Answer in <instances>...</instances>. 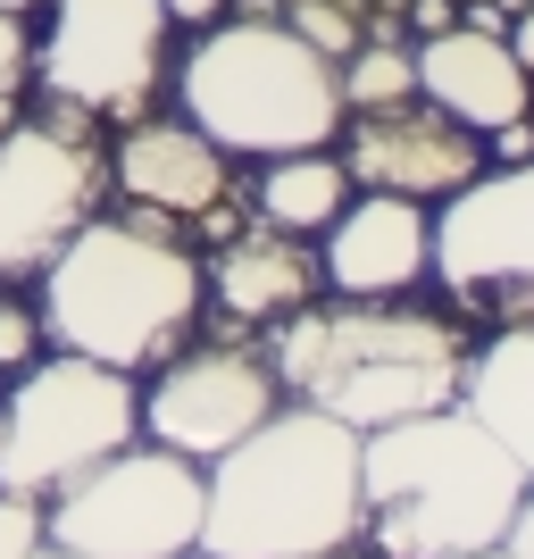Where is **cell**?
Here are the masks:
<instances>
[{
  "mask_svg": "<svg viewBox=\"0 0 534 559\" xmlns=\"http://www.w3.org/2000/svg\"><path fill=\"white\" fill-rule=\"evenodd\" d=\"M526 467L467 401L359 435V535L376 559H460L510 535Z\"/></svg>",
  "mask_w": 534,
  "mask_h": 559,
  "instance_id": "obj_1",
  "label": "cell"
},
{
  "mask_svg": "<svg viewBox=\"0 0 534 559\" xmlns=\"http://www.w3.org/2000/svg\"><path fill=\"white\" fill-rule=\"evenodd\" d=\"M467 334L460 318H442V309H410L393 301H301L293 318H276V343H268V368H276L284 401H301V409H325V418L376 426L393 418H418V409H442V401H460L467 384Z\"/></svg>",
  "mask_w": 534,
  "mask_h": 559,
  "instance_id": "obj_2",
  "label": "cell"
},
{
  "mask_svg": "<svg viewBox=\"0 0 534 559\" xmlns=\"http://www.w3.org/2000/svg\"><path fill=\"white\" fill-rule=\"evenodd\" d=\"M359 543V426L325 409H268L210 460L201 551L217 559H334Z\"/></svg>",
  "mask_w": 534,
  "mask_h": 559,
  "instance_id": "obj_3",
  "label": "cell"
},
{
  "mask_svg": "<svg viewBox=\"0 0 534 559\" xmlns=\"http://www.w3.org/2000/svg\"><path fill=\"white\" fill-rule=\"evenodd\" d=\"M210 284L201 259L176 242V217H84V226L43 259V334L59 350H84L100 368H151L185 343V326L201 318Z\"/></svg>",
  "mask_w": 534,
  "mask_h": 559,
  "instance_id": "obj_4",
  "label": "cell"
},
{
  "mask_svg": "<svg viewBox=\"0 0 534 559\" xmlns=\"http://www.w3.org/2000/svg\"><path fill=\"white\" fill-rule=\"evenodd\" d=\"M185 117L217 151L276 159V151H325L343 134V75L309 50L284 17H234L185 50L176 68Z\"/></svg>",
  "mask_w": 534,
  "mask_h": 559,
  "instance_id": "obj_5",
  "label": "cell"
},
{
  "mask_svg": "<svg viewBox=\"0 0 534 559\" xmlns=\"http://www.w3.org/2000/svg\"><path fill=\"white\" fill-rule=\"evenodd\" d=\"M134 435H142V393L126 368H100L84 350L25 359L17 384L0 393V492L50 501Z\"/></svg>",
  "mask_w": 534,
  "mask_h": 559,
  "instance_id": "obj_6",
  "label": "cell"
},
{
  "mask_svg": "<svg viewBox=\"0 0 534 559\" xmlns=\"http://www.w3.org/2000/svg\"><path fill=\"white\" fill-rule=\"evenodd\" d=\"M201 501H210V467L167 443H126L75 485L50 492L43 535L84 559H176L201 543Z\"/></svg>",
  "mask_w": 534,
  "mask_h": 559,
  "instance_id": "obj_7",
  "label": "cell"
},
{
  "mask_svg": "<svg viewBox=\"0 0 534 559\" xmlns=\"http://www.w3.org/2000/svg\"><path fill=\"white\" fill-rule=\"evenodd\" d=\"M435 276L460 309L534 318V159L485 167L476 185L435 201Z\"/></svg>",
  "mask_w": 534,
  "mask_h": 559,
  "instance_id": "obj_8",
  "label": "cell"
},
{
  "mask_svg": "<svg viewBox=\"0 0 534 559\" xmlns=\"http://www.w3.org/2000/svg\"><path fill=\"white\" fill-rule=\"evenodd\" d=\"M167 9L159 0H59L34 50L43 93L93 117H134L167 75Z\"/></svg>",
  "mask_w": 534,
  "mask_h": 559,
  "instance_id": "obj_9",
  "label": "cell"
},
{
  "mask_svg": "<svg viewBox=\"0 0 534 559\" xmlns=\"http://www.w3.org/2000/svg\"><path fill=\"white\" fill-rule=\"evenodd\" d=\"M100 159L68 117L0 134V276H43V259L100 210Z\"/></svg>",
  "mask_w": 534,
  "mask_h": 559,
  "instance_id": "obj_10",
  "label": "cell"
},
{
  "mask_svg": "<svg viewBox=\"0 0 534 559\" xmlns=\"http://www.w3.org/2000/svg\"><path fill=\"white\" fill-rule=\"evenodd\" d=\"M268 409H284V384L268 368V350L251 343H192L185 359H167L159 384L142 393V426L151 443L185 451L210 467L217 451H234Z\"/></svg>",
  "mask_w": 534,
  "mask_h": 559,
  "instance_id": "obj_11",
  "label": "cell"
},
{
  "mask_svg": "<svg viewBox=\"0 0 534 559\" xmlns=\"http://www.w3.org/2000/svg\"><path fill=\"white\" fill-rule=\"evenodd\" d=\"M334 142H343L334 159L359 192H401V201H426V210L485 176V134L460 126L451 109H435L426 93L393 100V109H351Z\"/></svg>",
  "mask_w": 534,
  "mask_h": 559,
  "instance_id": "obj_12",
  "label": "cell"
},
{
  "mask_svg": "<svg viewBox=\"0 0 534 559\" xmlns=\"http://www.w3.org/2000/svg\"><path fill=\"white\" fill-rule=\"evenodd\" d=\"M325 284L351 301H393L435 276V210L401 201V192H359L325 226Z\"/></svg>",
  "mask_w": 534,
  "mask_h": 559,
  "instance_id": "obj_13",
  "label": "cell"
},
{
  "mask_svg": "<svg viewBox=\"0 0 534 559\" xmlns=\"http://www.w3.org/2000/svg\"><path fill=\"white\" fill-rule=\"evenodd\" d=\"M109 176L126 185L134 210L176 217V226H201L226 201V151L192 117H134L109 151Z\"/></svg>",
  "mask_w": 534,
  "mask_h": 559,
  "instance_id": "obj_14",
  "label": "cell"
},
{
  "mask_svg": "<svg viewBox=\"0 0 534 559\" xmlns=\"http://www.w3.org/2000/svg\"><path fill=\"white\" fill-rule=\"evenodd\" d=\"M418 93L435 100V109H451L460 126L493 134V126L526 117L534 75L518 68V50L501 43V34H485V25L460 17V25H442V34H426V43H418Z\"/></svg>",
  "mask_w": 534,
  "mask_h": 559,
  "instance_id": "obj_15",
  "label": "cell"
},
{
  "mask_svg": "<svg viewBox=\"0 0 534 559\" xmlns=\"http://www.w3.org/2000/svg\"><path fill=\"white\" fill-rule=\"evenodd\" d=\"M201 284H210V301L226 309L234 326H276V318H293L301 301H318V251H309L301 234H284V226H242L226 234V251L201 267Z\"/></svg>",
  "mask_w": 534,
  "mask_h": 559,
  "instance_id": "obj_16",
  "label": "cell"
},
{
  "mask_svg": "<svg viewBox=\"0 0 534 559\" xmlns=\"http://www.w3.org/2000/svg\"><path fill=\"white\" fill-rule=\"evenodd\" d=\"M460 401L493 426V435H501V451L534 476V318H510L493 343L467 350Z\"/></svg>",
  "mask_w": 534,
  "mask_h": 559,
  "instance_id": "obj_17",
  "label": "cell"
},
{
  "mask_svg": "<svg viewBox=\"0 0 534 559\" xmlns=\"http://www.w3.org/2000/svg\"><path fill=\"white\" fill-rule=\"evenodd\" d=\"M343 201H351V176L334 151H276L259 176V217L284 234H325Z\"/></svg>",
  "mask_w": 534,
  "mask_h": 559,
  "instance_id": "obj_18",
  "label": "cell"
},
{
  "mask_svg": "<svg viewBox=\"0 0 534 559\" xmlns=\"http://www.w3.org/2000/svg\"><path fill=\"white\" fill-rule=\"evenodd\" d=\"M334 75H343V117L351 109H393V100L418 93V50H410V43H376V34H368Z\"/></svg>",
  "mask_w": 534,
  "mask_h": 559,
  "instance_id": "obj_19",
  "label": "cell"
},
{
  "mask_svg": "<svg viewBox=\"0 0 534 559\" xmlns=\"http://www.w3.org/2000/svg\"><path fill=\"white\" fill-rule=\"evenodd\" d=\"M284 25H293L309 50H325L334 68L368 43V25H359V9H351V0H293V9H284Z\"/></svg>",
  "mask_w": 534,
  "mask_h": 559,
  "instance_id": "obj_20",
  "label": "cell"
},
{
  "mask_svg": "<svg viewBox=\"0 0 534 559\" xmlns=\"http://www.w3.org/2000/svg\"><path fill=\"white\" fill-rule=\"evenodd\" d=\"M34 551H43V501L0 492V559H34Z\"/></svg>",
  "mask_w": 534,
  "mask_h": 559,
  "instance_id": "obj_21",
  "label": "cell"
},
{
  "mask_svg": "<svg viewBox=\"0 0 534 559\" xmlns=\"http://www.w3.org/2000/svg\"><path fill=\"white\" fill-rule=\"evenodd\" d=\"M34 343H43V318H34V309H17V301H0V368L17 376L25 359H34Z\"/></svg>",
  "mask_w": 534,
  "mask_h": 559,
  "instance_id": "obj_22",
  "label": "cell"
},
{
  "mask_svg": "<svg viewBox=\"0 0 534 559\" xmlns=\"http://www.w3.org/2000/svg\"><path fill=\"white\" fill-rule=\"evenodd\" d=\"M25 68H34V43H25V17H0V109L17 100Z\"/></svg>",
  "mask_w": 534,
  "mask_h": 559,
  "instance_id": "obj_23",
  "label": "cell"
},
{
  "mask_svg": "<svg viewBox=\"0 0 534 559\" xmlns=\"http://www.w3.org/2000/svg\"><path fill=\"white\" fill-rule=\"evenodd\" d=\"M501 543H510L518 559H534V476H526V492H518V510H510V535H501Z\"/></svg>",
  "mask_w": 534,
  "mask_h": 559,
  "instance_id": "obj_24",
  "label": "cell"
},
{
  "mask_svg": "<svg viewBox=\"0 0 534 559\" xmlns=\"http://www.w3.org/2000/svg\"><path fill=\"white\" fill-rule=\"evenodd\" d=\"M410 17H418V43H426L442 25H460V0H410Z\"/></svg>",
  "mask_w": 534,
  "mask_h": 559,
  "instance_id": "obj_25",
  "label": "cell"
},
{
  "mask_svg": "<svg viewBox=\"0 0 534 559\" xmlns=\"http://www.w3.org/2000/svg\"><path fill=\"white\" fill-rule=\"evenodd\" d=\"M501 43H510V50H518V68L534 75V9H518V17H510V34H501Z\"/></svg>",
  "mask_w": 534,
  "mask_h": 559,
  "instance_id": "obj_26",
  "label": "cell"
},
{
  "mask_svg": "<svg viewBox=\"0 0 534 559\" xmlns=\"http://www.w3.org/2000/svg\"><path fill=\"white\" fill-rule=\"evenodd\" d=\"M159 9H167V17H176V25H210L217 9H226V0H159Z\"/></svg>",
  "mask_w": 534,
  "mask_h": 559,
  "instance_id": "obj_27",
  "label": "cell"
},
{
  "mask_svg": "<svg viewBox=\"0 0 534 559\" xmlns=\"http://www.w3.org/2000/svg\"><path fill=\"white\" fill-rule=\"evenodd\" d=\"M34 559H84V551H68V543H50V535H43V551H34Z\"/></svg>",
  "mask_w": 534,
  "mask_h": 559,
  "instance_id": "obj_28",
  "label": "cell"
},
{
  "mask_svg": "<svg viewBox=\"0 0 534 559\" xmlns=\"http://www.w3.org/2000/svg\"><path fill=\"white\" fill-rule=\"evenodd\" d=\"M460 559H518L510 543H485V551H460Z\"/></svg>",
  "mask_w": 534,
  "mask_h": 559,
  "instance_id": "obj_29",
  "label": "cell"
},
{
  "mask_svg": "<svg viewBox=\"0 0 534 559\" xmlns=\"http://www.w3.org/2000/svg\"><path fill=\"white\" fill-rule=\"evenodd\" d=\"M25 9H43V0H0V17H25Z\"/></svg>",
  "mask_w": 534,
  "mask_h": 559,
  "instance_id": "obj_30",
  "label": "cell"
},
{
  "mask_svg": "<svg viewBox=\"0 0 534 559\" xmlns=\"http://www.w3.org/2000/svg\"><path fill=\"white\" fill-rule=\"evenodd\" d=\"M485 9H501V17H518V9H534V0H485Z\"/></svg>",
  "mask_w": 534,
  "mask_h": 559,
  "instance_id": "obj_31",
  "label": "cell"
},
{
  "mask_svg": "<svg viewBox=\"0 0 534 559\" xmlns=\"http://www.w3.org/2000/svg\"><path fill=\"white\" fill-rule=\"evenodd\" d=\"M176 559H217V551H201V543H192V551H176Z\"/></svg>",
  "mask_w": 534,
  "mask_h": 559,
  "instance_id": "obj_32",
  "label": "cell"
},
{
  "mask_svg": "<svg viewBox=\"0 0 534 559\" xmlns=\"http://www.w3.org/2000/svg\"><path fill=\"white\" fill-rule=\"evenodd\" d=\"M334 559H351V551H334Z\"/></svg>",
  "mask_w": 534,
  "mask_h": 559,
  "instance_id": "obj_33",
  "label": "cell"
},
{
  "mask_svg": "<svg viewBox=\"0 0 534 559\" xmlns=\"http://www.w3.org/2000/svg\"><path fill=\"white\" fill-rule=\"evenodd\" d=\"M460 9H467V0H460Z\"/></svg>",
  "mask_w": 534,
  "mask_h": 559,
  "instance_id": "obj_34",
  "label": "cell"
}]
</instances>
